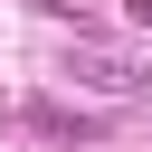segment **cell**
I'll return each mask as SVG.
<instances>
[{
    "instance_id": "6da1fadb",
    "label": "cell",
    "mask_w": 152,
    "mask_h": 152,
    "mask_svg": "<svg viewBox=\"0 0 152 152\" xmlns=\"http://www.w3.org/2000/svg\"><path fill=\"white\" fill-rule=\"evenodd\" d=\"M19 133H38V142H95L104 124H95V114H76V104H48V95H28V104H19Z\"/></svg>"
},
{
    "instance_id": "7a4b0ae2",
    "label": "cell",
    "mask_w": 152,
    "mask_h": 152,
    "mask_svg": "<svg viewBox=\"0 0 152 152\" xmlns=\"http://www.w3.org/2000/svg\"><path fill=\"white\" fill-rule=\"evenodd\" d=\"M133 28H152V0H133Z\"/></svg>"
}]
</instances>
